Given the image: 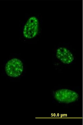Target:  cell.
Masks as SVG:
<instances>
[{"label":"cell","instance_id":"obj_1","mask_svg":"<svg viewBox=\"0 0 83 125\" xmlns=\"http://www.w3.org/2000/svg\"><path fill=\"white\" fill-rule=\"evenodd\" d=\"M53 97L60 103L69 104L77 100L79 95L75 92L67 89L58 90L54 93Z\"/></svg>","mask_w":83,"mask_h":125},{"label":"cell","instance_id":"obj_3","mask_svg":"<svg viewBox=\"0 0 83 125\" xmlns=\"http://www.w3.org/2000/svg\"><path fill=\"white\" fill-rule=\"evenodd\" d=\"M38 20L35 17H32L28 20L24 27V36L28 39L34 38L38 33Z\"/></svg>","mask_w":83,"mask_h":125},{"label":"cell","instance_id":"obj_2","mask_svg":"<svg viewBox=\"0 0 83 125\" xmlns=\"http://www.w3.org/2000/svg\"><path fill=\"white\" fill-rule=\"evenodd\" d=\"M5 70L8 76L13 78L17 77L21 75L23 71V64L20 60L12 59L6 64Z\"/></svg>","mask_w":83,"mask_h":125},{"label":"cell","instance_id":"obj_4","mask_svg":"<svg viewBox=\"0 0 83 125\" xmlns=\"http://www.w3.org/2000/svg\"><path fill=\"white\" fill-rule=\"evenodd\" d=\"M56 56L58 59L65 64L71 63L74 60L72 54L69 50L64 47H60L57 49Z\"/></svg>","mask_w":83,"mask_h":125}]
</instances>
